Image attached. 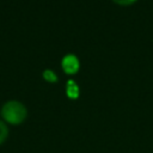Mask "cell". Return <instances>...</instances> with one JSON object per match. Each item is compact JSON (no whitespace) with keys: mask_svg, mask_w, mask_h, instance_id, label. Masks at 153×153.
I'll use <instances>...</instances> for the list:
<instances>
[{"mask_svg":"<svg viewBox=\"0 0 153 153\" xmlns=\"http://www.w3.org/2000/svg\"><path fill=\"white\" fill-rule=\"evenodd\" d=\"M7 137H8V127L2 120H0V146L7 140Z\"/></svg>","mask_w":153,"mask_h":153,"instance_id":"4","label":"cell"},{"mask_svg":"<svg viewBox=\"0 0 153 153\" xmlns=\"http://www.w3.org/2000/svg\"><path fill=\"white\" fill-rule=\"evenodd\" d=\"M66 93L69 98L75 99L79 97V87L74 80H68L66 85Z\"/></svg>","mask_w":153,"mask_h":153,"instance_id":"3","label":"cell"},{"mask_svg":"<svg viewBox=\"0 0 153 153\" xmlns=\"http://www.w3.org/2000/svg\"><path fill=\"white\" fill-rule=\"evenodd\" d=\"M1 118L6 124H12V126H18L22 124L26 117H27V109L26 106L16 99L7 100L0 110Z\"/></svg>","mask_w":153,"mask_h":153,"instance_id":"1","label":"cell"},{"mask_svg":"<svg viewBox=\"0 0 153 153\" xmlns=\"http://www.w3.org/2000/svg\"><path fill=\"white\" fill-rule=\"evenodd\" d=\"M61 67H62L65 73L72 75V74H75L79 71L80 63H79L78 57L74 54H67V55L63 56V59L61 61Z\"/></svg>","mask_w":153,"mask_h":153,"instance_id":"2","label":"cell"},{"mask_svg":"<svg viewBox=\"0 0 153 153\" xmlns=\"http://www.w3.org/2000/svg\"><path fill=\"white\" fill-rule=\"evenodd\" d=\"M114 2L118 4V5H122V6H127V5H131L134 4L136 0H112Z\"/></svg>","mask_w":153,"mask_h":153,"instance_id":"6","label":"cell"},{"mask_svg":"<svg viewBox=\"0 0 153 153\" xmlns=\"http://www.w3.org/2000/svg\"><path fill=\"white\" fill-rule=\"evenodd\" d=\"M42 76H43V79H44L45 81H48V82H56V81H57V75H56L55 72L51 71V69H44L43 73H42Z\"/></svg>","mask_w":153,"mask_h":153,"instance_id":"5","label":"cell"}]
</instances>
